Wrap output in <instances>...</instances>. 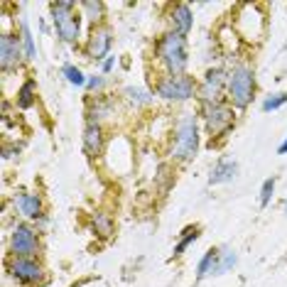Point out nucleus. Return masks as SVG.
Returning <instances> with one entry per match:
<instances>
[{"instance_id": "obj_4", "label": "nucleus", "mask_w": 287, "mask_h": 287, "mask_svg": "<svg viewBox=\"0 0 287 287\" xmlns=\"http://www.w3.org/2000/svg\"><path fill=\"white\" fill-rule=\"evenodd\" d=\"M231 27L236 29L241 42H248V44L263 42V37L268 32V17H265L263 5H258V2H241V5H236Z\"/></svg>"}, {"instance_id": "obj_8", "label": "nucleus", "mask_w": 287, "mask_h": 287, "mask_svg": "<svg viewBox=\"0 0 287 287\" xmlns=\"http://www.w3.org/2000/svg\"><path fill=\"white\" fill-rule=\"evenodd\" d=\"M5 273L10 280H15L20 287H44L49 275L39 258H17L5 256Z\"/></svg>"}, {"instance_id": "obj_11", "label": "nucleus", "mask_w": 287, "mask_h": 287, "mask_svg": "<svg viewBox=\"0 0 287 287\" xmlns=\"http://www.w3.org/2000/svg\"><path fill=\"white\" fill-rule=\"evenodd\" d=\"M226 91H229V69L226 66H209L199 79L197 101H199V106L221 103V101H226Z\"/></svg>"}, {"instance_id": "obj_1", "label": "nucleus", "mask_w": 287, "mask_h": 287, "mask_svg": "<svg viewBox=\"0 0 287 287\" xmlns=\"http://www.w3.org/2000/svg\"><path fill=\"white\" fill-rule=\"evenodd\" d=\"M152 57L162 66L160 74H189V39L177 34V32H165L155 39L152 44Z\"/></svg>"}, {"instance_id": "obj_7", "label": "nucleus", "mask_w": 287, "mask_h": 287, "mask_svg": "<svg viewBox=\"0 0 287 287\" xmlns=\"http://www.w3.org/2000/svg\"><path fill=\"white\" fill-rule=\"evenodd\" d=\"M79 2L74 0H54L49 2V12H52V25L57 37L64 44H71L76 47L79 39H81V12L76 10Z\"/></svg>"}, {"instance_id": "obj_15", "label": "nucleus", "mask_w": 287, "mask_h": 287, "mask_svg": "<svg viewBox=\"0 0 287 287\" xmlns=\"http://www.w3.org/2000/svg\"><path fill=\"white\" fill-rule=\"evenodd\" d=\"M118 98L111 93H101V96H88L86 98V123H98L103 125L106 120H111L115 115Z\"/></svg>"}, {"instance_id": "obj_26", "label": "nucleus", "mask_w": 287, "mask_h": 287, "mask_svg": "<svg viewBox=\"0 0 287 287\" xmlns=\"http://www.w3.org/2000/svg\"><path fill=\"white\" fill-rule=\"evenodd\" d=\"M61 76H64V79H66V81H69L71 86L86 88L88 76L84 74V71H81V69H79V66H76V64H69V61H66V64L61 66Z\"/></svg>"}, {"instance_id": "obj_25", "label": "nucleus", "mask_w": 287, "mask_h": 287, "mask_svg": "<svg viewBox=\"0 0 287 287\" xmlns=\"http://www.w3.org/2000/svg\"><path fill=\"white\" fill-rule=\"evenodd\" d=\"M20 39H22V49H25V57H27V61H32V59L37 57V44H34V37H32V29H29V22L22 17L20 20Z\"/></svg>"}, {"instance_id": "obj_29", "label": "nucleus", "mask_w": 287, "mask_h": 287, "mask_svg": "<svg viewBox=\"0 0 287 287\" xmlns=\"http://www.w3.org/2000/svg\"><path fill=\"white\" fill-rule=\"evenodd\" d=\"M275 187H278V177H268L263 184H260V209H265L270 199H273V194H275Z\"/></svg>"}, {"instance_id": "obj_18", "label": "nucleus", "mask_w": 287, "mask_h": 287, "mask_svg": "<svg viewBox=\"0 0 287 287\" xmlns=\"http://www.w3.org/2000/svg\"><path fill=\"white\" fill-rule=\"evenodd\" d=\"M238 162L236 160H231V157H221V160H216V165L211 167V172H209V184L211 187H219V184H229L233 182L236 177H238Z\"/></svg>"}, {"instance_id": "obj_33", "label": "nucleus", "mask_w": 287, "mask_h": 287, "mask_svg": "<svg viewBox=\"0 0 287 287\" xmlns=\"http://www.w3.org/2000/svg\"><path fill=\"white\" fill-rule=\"evenodd\" d=\"M283 214H285V216H287V199L283 201Z\"/></svg>"}, {"instance_id": "obj_20", "label": "nucleus", "mask_w": 287, "mask_h": 287, "mask_svg": "<svg viewBox=\"0 0 287 287\" xmlns=\"http://www.w3.org/2000/svg\"><path fill=\"white\" fill-rule=\"evenodd\" d=\"M91 231H93L98 238L108 241V238L115 233L113 214H108V211H103V209H96V211L91 214Z\"/></svg>"}, {"instance_id": "obj_17", "label": "nucleus", "mask_w": 287, "mask_h": 287, "mask_svg": "<svg viewBox=\"0 0 287 287\" xmlns=\"http://www.w3.org/2000/svg\"><path fill=\"white\" fill-rule=\"evenodd\" d=\"M106 140H108V135H106V128H103V125H98V123H86V125H84L81 145H84V152H86L91 160L103 157Z\"/></svg>"}, {"instance_id": "obj_16", "label": "nucleus", "mask_w": 287, "mask_h": 287, "mask_svg": "<svg viewBox=\"0 0 287 287\" xmlns=\"http://www.w3.org/2000/svg\"><path fill=\"white\" fill-rule=\"evenodd\" d=\"M167 22L170 32H177L182 37H189L194 29V10L189 2H170L167 5Z\"/></svg>"}, {"instance_id": "obj_23", "label": "nucleus", "mask_w": 287, "mask_h": 287, "mask_svg": "<svg viewBox=\"0 0 287 287\" xmlns=\"http://www.w3.org/2000/svg\"><path fill=\"white\" fill-rule=\"evenodd\" d=\"M201 238V226L199 224H192V226H187V229L179 233V241L174 243V256H184L187 251H189V246H194L197 241Z\"/></svg>"}, {"instance_id": "obj_22", "label": "nucleus", "mask_w": 287, "mask_h": 287, "mask_svg": "<svg viewBox=\"0 0 287 287\" xmlns=\"http://www.w3.org/2000/svg\"><path fill=\"white\" fill-rule=\"evenodd\" d=\"M34 103H37V81L29 76V79H25V81L17 86V93H15V106H17L20 111H29Z\"/></svg>"}, {"instance_id": "obj_31", "label": "nucleus", "mask_w": 287, "mask_h": 287, "mask_svg": "<svg viewBox=\"0 0 287 287\" xmlns=\"http://www.w3.org/2000/svg\"><path fill=\"white\" fill-rule=\"evenodd\" d=\"M115 54H111V57L108 59H103V61H101V74H103V76H108V74H111V71H113V66H115Z\"/></svg>"}, {"instance_id": "obj_3", "label": "nucleus", "mask_w": 287, "mask_h": 287, "mask_svg": "<svg viewBox=\"0 0 287 287\" xmlns=\"http://www.w3.org/2000/svg\"><path fill=\"white\" fill-rule=\"evenodd\" d=\"M258 91V79H256V69L248 61H233L229 66V91H226V101L241 113L246 111Z\"/></svg>"}, {"instance_id": "obj_6", "label": "nucleus", "mask_w": 287, "mask_h": 287, "mask_svg": "<svg viewBox=\"0 0 287 287\" xmlns=\"http://www.w3.org/2000/svg\"><path fill=\"white\" fill-rule=\"evenodd\" d=\"M199 81L192 74H157L152 81V93L155 98L165 101V103H187L192 98H197Z\"/></svg>"}, {"instance_id": "obj_10", "label": "nucleus", "mask_w": 287, "mask_h": 287, "mask_svg": "<svg viewBox=\"0 0 287 287\" xmlns=\"http://www.w3.org/2000/svg\"><path fill=\"white\" fill-rule=\"evenodd\" d=\"M39 253H42V233L29 221H17L7 238V256L39 258Z\"/></svg>"}, {"instance_id": "obj_5", "label": "nucleus", "mask_w": 287, "mask_h": 287, "mask_svg": "<svg viewBox=\"0 0 287 287\" xmlns=\"http://www.w3.org/2000/svg\"><path fill=\"white\" fill-rule=\"evenodd\" d=\"M197 115L201 118V125L209 135V143H219L229 135L231 130L236 128L238 123V111L231 106L229 101H221V103H209V106H199Z\"/></svg>"}, {"instance_id": "obj_13", "label": "nucleus", "mask_w": 287, "mask_h": 287, "mask_svg": "<svg viewBox=\"0 0 287 287\" xmlns=\"http://www.w3.org/2000/svg\"><path fill=\"white\" fill-rule=\"evenodd\" d=\"M25 61H27V57H25L20 34L2 32V34H0V71H2V74L20 71Z\"/></svg>"}, {"instance_id": "obj_14", "label": "nucleus", "mask_w": 287, "mask_h": 287, "mask_svg": "<svg viewBox=\"0 0 287 287\" xmlns=\"http://www.w3.org/2000/svg\"><path fill=\"white\" fill-rule=\"evenodd\" d=\"M12 206L29 224H34L42 216H47V204L42 199V194H37V192H15L12 194Z\"/></svg>"}, {"instance_id": "obj_2", "label": "nucleus", "mask_w": 287, "mask_h": 287, "mask_svg": "<svg viewBox=\"0 0 287 287\" xmlns=\"http://www.w3.org/2000/svg\"><path fill=\"white\" fill-rule=\"evenodd\" d=\"M199 145H201V135H199V115L197 113H184L177 115L174 120V130H172V147H170V160L179 162V165H187L192 162L197 155H199Z\"/></svg>"}, {"instance_id": "obj_28", "label": "nucleus", "mask_w": 287, "mask_h": 287, "mask_svg": "<svg viewBox=\"0 0 287 287\" xmlns=\"http://www.w3.org/2000/svg\"><path fill=\"white\" fill-rule=\"evenodd\" d=\"M106 86H108V76H103L101 71L98 74H91L86 81V91L88 96H101L103 91H106Z\"/></svg>"}, {"instance_id": "obj_30", "label": "nucleus", "mask_w": 287, "mask_h": 287, "mask_svg": "<svg viewBox=\"0 0 287 287\" xmlns=\"http://www.w3.org/2000/svg\"><path fill=\"white\" fill-rule=\"evenodd\" d=\"M20 152H22V145L20 143H10V140L2 143V160H5V162H7V160H15Z\"/></svg>"}, {"instance_id": "obj_24", "label": "nucleus", "mask_w": 287, "mask_h": 287, "mask_svg": "<svg viewBox=\"0 0 287 287\" xmlns=\"http://www.w3.org/2000/svg\"><path fill=\"white\" fill-rule=\"evenodd\" d=\"M174 179H177V174H174L170 162H160V165L155 167V187H157L160 194H167V192L172 189Z\"/></svg>"}, {"instance_id": "obj_21", "label": "nucleus", "mask_w": 287, "mask_h": 287, "mask_svg": "<svg viewBox=\"0 0 287 287\" xmlns=\"http://www.w3.org/2000/svg\"><path fill=\"white\" fill-rule=\"evenodd\" d=\"M79 10H81L84 20L91 22V27L106 22V10H108V7H106L103 0H79Z\"/></svg>"}, {"instance_id": "obj_32", "label": "nucleus", "mask_w": 287, "mask_h": 287, "mask_svg": "<svg viewBox=\"0 0 287 287\" xmlns=\"http://www.w3.org/2000/svg\"><path fill=\"white\" fill-rule=\"evenodd\" d=\"M278 155H287V135H285V140L278 145Z\"/></svg>"}, {"instance_id": "obj_12", "label": "nucleus", "mask_w": 287, "mask_h": 287, "mask_svg": "<svg viewBox=\"0 0 287 287\" xmlns=\"http://www.w3.org/2000/svg\"><path fill=\"white\" fill-rule=\"evenodd\" d=\"M113 27L108 25V22H103V25H93V27L88 29L86 34V42H84V47H81V52H84V57L91 59V61H103V59L111 57V49H113Z\"/></svg>"}, {"instance_id": "obj_19", "label": "nucleus", "mask_w": 287, "mask_h": 287, "mask_svg": "<svg viewBox=\"0 0 287 287\" xmlns=\"http://www.w3.org/2000/svg\"><path fill=\"white\" fill-rule=\"evenodd\" d=\"M120 101H125L130 108L140 111V108H147L155 103V93L152 88H143V86H125L120 91Z\"/></svg>"}, {"instance_id": "obj_27", "label": "nucleus", "mask_w": 287, "mask_h": 287, "mask_svg": "<svg viewBox=\"0 0 287 287\" xmlns=\"http://www.w3.org/2000/svg\"><path fill=\"white\" fill-rule=\"evenodd\" d=\"M285 103H287V91H275V93H270V96H265L260 101V111L263 113H273V111L283 108Z\"/></svg>"}, {"instance_id": "obj_9", "label": "nucleus", "mask_w": 287, "mask_h": 287, "mask_svg": "<svg viewBox=\"0 0 287 287\" xmlns=\"http://www.w3.org/2000/svg\"><path fill=\"white\" fill-rule=\"evenodd\" d=\"M238 265V253L236 248L231 246H216V248H209L201 260L197 263V283H204L209 278H219V275H226L233 268Z\"/></svg>"}]
</instances>
